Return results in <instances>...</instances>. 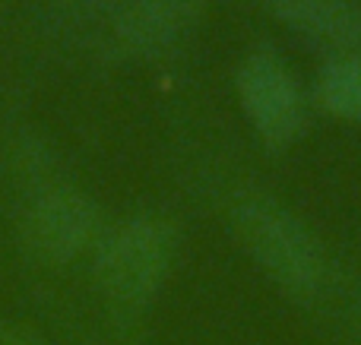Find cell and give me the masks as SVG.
Wrapping results in <instances>:
<instances>
[{
  "instance_id": "obj_6",
  "label": "cell",
  "mask_w": 361,
  "mask_h": 345,
  "mask_svg": "<svg viewBox=\"0 0 361 345\" xmlns=\"http://www.w3.org/2000/svg\"><path fill=\"white\" fill-rule=\"evenodd\" d=\"M276 19L317 42L345 48L361 57V4L358 0H260Z\"/></svg>"
},
{
  "instance_id": "obj_1",
  "label": "cell",
  "mask_w": 361,
  "mask_h": 345,
  "mask_svg": "<svg viewBox=\"0 0 361 345\" xmlns=\"http://www.w3.org/2000/svg\"><path fill=\"white\" fill-rule=\"evenodd\" d=\"M231 232L257 270L286 298L317 304L330 285V260L314 234L286 203L269 194H238L228 209Z\"/></svg>"
},
{
  "instance_id": "obj_7",
  "label": "cell",
  "mask_w": 361,
  "mask_h": 345,
  "mask_svg": "<svg viewBox=\"0 0 361 345\" xmlns=\"http://www.w3.org/2000/svg\"><path fill=\"white\" fill-rule=\"evenodd\" d=\"M317 99L326 111L345 120H361V57L336 54L317 73Z\"/></svg>"
},
{
  "instance_id": "obj_2",
  "label": "cell",
  "mask_w": 361,
  "mask_h": 345,
  "mask_svg": "<svg viewBox=\"0 0 361 345\" xmlns=\"http://www.w3.org/2000/svg\"><path fill=\"white\" fill-rule=\"evenodd\" d=\"M92 253L95 285L108 308L137 317L169 282L178 257V228L159 215H133L105 228Z\"/></svg>"
},
{
  "instance_id": "obj_4",
  "label": "cell",
  "mask_w": 361,
  "mask_h": 345,
  "mask_svg": "<svg viewBox=\"0 0 361 345\" xmlns=\"http://www.w3.org/2000/svg\"><path fill=\"white\" fill-rule=\"evenodd\" d=\"M102 232V209L76 187L44 190L23 219V241L44 263H67L80 253L95 251Z\"/></svg>"
},
{
  "instance_id": "obj_5",
  "label": "cell",
  "mask_w": 361,
  "mask_h": 345,
  "mask_svg": "<svg viewBox=\"0 0 361 345\" xmlns=\"http://www.w3.org/2000/svg\"><path fill=\"white\" fill-rule=\"evenodd\" d=\"M200 10L203 0H124L114 16V42L130 54L159 51L184 35Z\"/></svg>"
},
{
  "instance_id": "obj_8",
  "label": "cell",
  "mask_w": 361,
  "mask_h": 345,
  "mask_svg": "<svg viewBox=\"0 0 361 345\" xmlns=\"http://www.w3.org/2000/svg\"><path fill=\"white\" fill-rule=\"evenodd\" d=\"M13 345H32V342H13Z\"/></svg>"
},
{
  "instance_id": "obj_3",
  "label": "cell",
  "mask_w": 361,
  "mask_h": 345,
  "mask_svg": "<svg viewBox=\"0 0 361 345\" xmlns=\"http://www.w3.org/2000/svg\"><path fill=\"white\" fill-rule=\"evenodd\" d=\"M235 89L257 137L269 146H288L305 124V95L292 70L260 48L250 51L235 73Z\"/></svg>"
}]
</instances>
